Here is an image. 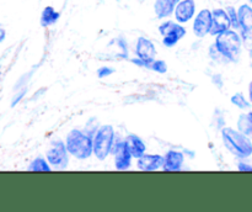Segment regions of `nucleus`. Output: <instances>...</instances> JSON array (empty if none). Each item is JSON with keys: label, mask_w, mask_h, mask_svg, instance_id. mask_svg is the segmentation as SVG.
Returning <instances> with one entry per match:
<instances>
[{"label": "nucleus", "mask_w": 252, "mask_h": 212, "mask_svg": "<svg viewBox=\"0 0 252 212\" xmlns=\"http://www.w3.org/2000/svg\"><path fill=\"white\" fill-rule=\"evenodd\" d=\"M25 91H26V90L21 91V93H20V95H19V96H16V98H15L14 100H12V104H11L12 106H15V105H16V104H17V101H20V100H21V98H22V96L25 95Z\"/></svg>", "instance_id": "nucleus-26"}, {"label": "nucleus", "mask_w": 252, "mask_h": 212, "mask_svg": "<svg viewBox=\"0 0 252 212\" xmlns=\"http://www.w3.org/2000/svg\"><path fill=\"white\" fill-rule=\"evenodd\" d=\"M185 157L179 150H169L164 157V165L162 170L164 172H179L184 165Z\"/></svg>", "instance_id": "nucleus-13"}, {"label": "nucleus", "mask_w": 252, "mask_h": 212, "mask_svg": "<svg viewBox=\"0 0 252 212\" xmlns=\"http://www.w3.org/2000/svg\"><path fill=\"white\" fill-rule=\"evenodd\" d=\"M116 133L111 125H103L96 131L93 137L94 142V154L97 159L103 160L112 153L115 145Z\"/></svg>", "instance_id": "nucleus-4"}, {"label": "nucleus", "mask_w": 252, "mask_h": 212, "mask_svg": "<svg viewBox=\"0 0 252 212\" xmlns=\"http://www.w3.org/2000/svg\"><path fill=\"white\" fill-rule=\"evenodd\" d=\"M126 142H127L128 148H129L133 158H137L138 159V158L144 155L145 152H147L145 143L143 142L142 138L138 137L137 135H129L127 138H126Z\"/></svg>", "instance_id": "nucleus-16"}, {"label": "nucleus", "mask_w": 252, "mask_h": 212, "mask_svg": "<svg viewBox=\"0 0 252 212\" xmlns=\"http://www.w3.org/2000/svg\"><path fill=\"white\" fill-rule=\"evenodd\" d=\"M238 169L240 172H252V164L246 162H240L238 164Z\"/></svg>", "instance_id": "nucleus-24"}, {"label": "nucleus", "mask_w": 252, "mask_h": 212, "mask_svg": "<svg viewBox=\"0 0 252 212\" xmlns=\"http://www.w3.org/2000/svg\"><path fill=\"white\" fill-rule=\"evenodd\" d=\"M180 0H155L154 11L158 19H166L175 12Z\"/></svg>", "instance_id": "nucleus-14"}, {"label": "nucleus", "mask_w": 252, "mask_h": 212, "mask_svg": "<svg viewBox=\"0 0 252 212\" xmlns=\"http://www.w3.org/2000/svg\"><path fill=\"white\" fill-rule=\"evenodd\" d=\"M5 37H6V31H5L4 27H2L1 25H0V43H1V42L4 41Z\"/></svg>", "instance_id": "nucleus-25"}, {"label": "nucleus", "mask_w": 252, "mask_h": 212, "mask_svg": "<svg viewBox=\"0 0 252 212\" xmlns=\"http://www.w3.org/2000/svg\"><path fill=\"white\" fill-rule=\"evenodd\" d=\"M135 52H137L138 58L143 59L148 64H152L155 61L157 56V48L154 43L147 37H139L137 39V46H135Z\"/></svg>", "instance_id": "nucleus-10"}, {"label": "nucleus", "mask_w": 252, "mask_h": 212, "mask_svg": "<svg viewBox=\"0 0 252 212\" xmlns=\"http://www.w3.org/2000/svg\"><path fill=\"white\" fill-rule=\"evenodd\" d=\"M238 128L240 132H243L244 135H248V136H252V122L249 117L248 113H243L240 115L238 120Z\"/></svg>", "instance_id": "nucleus-19"}, {"label": "nucleus", "mask_w": 252, "mask_h": 212, "mask_svg": "<svg viewBox=\"0 0 252 212\" xmlns=\"http://www.w3.org/2000/svg\"><path fill=\"white\" fill-rule=\"evenodd\" d=\"M221 138H223L224 145L234 155L243 159L251 157L252 141L248 135H244L243 132L235 131L234 128L224 127L221 128Z\"/></svg>", "instance_id": "nucleus-1"}, {"label": "nucleus", "mask_w": 252, "mask_h": 212, "mask_svg": "<svg viewBox=\"0 0 252 212\" xmlns=\"http://www.w3.org/2000/svg\"><path fill=\"white\" fill-rule=\"evenodd\" d=\"M249 98H250V101L252 103V80L250 81V85H249Z\"/></svg>", "instance_id": "nucleus-27"}, {"label": "nucleus", "mask_w": 252, "mask_h": 212, "mask_svg": "<svg viewBox=\"0 0 252 212\" xmlns=\"http://www.w3.org/2000/svg\"><path fill=\"white\" fill-rule=\"evenodd\" d=\"M46 158L48 163L58 169H64L69 163V152L66 149L65 143L62 140H54L51 143V147L47 150Z\"/></svg>", "instance_id": "nucleus-6"}, {"label": "nucleus", "mask_w": 252, "mask_h": 212, "mask_svg": "<svg viewBox=\"0 0 252 212\" xmlns=\"http://www.w3.org/2000/svg\"><path fill=\"white\" fill-rule=\"evenodd\" d=\"M159 32L162 36V43L165 47H174L186 35V29L180 22L169 21L162 22L159 26Z\"/></svg>", "instance_id": "nucleus-5"}, {"label": "nucleus", "mask_w": 252, "mask_h": 212, "mask_svg": "<svg viewBox=\"0 0 252 212\" xmlns=\"http://www.w3.org/2000/svg\"><path fill=\"white\" fill-rule=\"evenodd\" d=\"M213 25V14L211 10L203 9L196 15L193 21V32L197 37L202 38L206 35L211 34Z\"/></svg>", "instance_id": "nucleus-8"}, {"label": "nucleus", "mask_w": 252, "mask_h": 212, "mask_svg": "<svg viewBox=\"0 0 252 212\" xmlns=\"http://www.w3.org/2000/svg\"><path fill=\"white\" fill-rule=\"evenodd\" d=\"M150 69H153V71L160 74L166 73L167 71L166 62L161 61V59H157V61H154L152 64H150Z\"/></svg>", "instance_id": "nucleus-22"}, {"label": "nucleus", "mask_w": 252, "mask_h": 212, "mask_svg": "<svg viewBox=\"0 0 252 212\" xmlns=\"http://www.w3.org/2000/svg\"><path fill=\"white\" fill-rule=\"evenodd\" d=\"M248 115H249V117H250V120H251V122H252V112H249Z\"/></svg>", "instance_id": "nucleus-28"}, {"label": "nucleus", "mask_w": 252, "mask_h": 212, "mask_svg": "<svg viewBox=\"0 0 252 212\" xmlns=\"http://www.w3.org/2000/svg\"><path fill=\"white\" fill-rule=\"evenodd\" d=\"M217 51L221 54L224 59L229 62H238L241 53V37L235 30H228L218 35L216 39Z\"/></svg>", "instance_id": "nucleus-3"}, {"label": "nucleus", "mask_w": 252, "mask_h": 212, "mask_svg": "<svg viewBox=\"0 0 252 212\" xmlns=\"http://www.w3.org/2000/svg\"><path fill=\"white\" fill-rule=\"evenodd\" d=\"M213 14V25H212V36H218L223 32L231 29V21L225 9H214Z\"/></svg>", "instance_id": "nucleus-9"}, {"label": "nucleus", "mask_w": 252, "mask_h": 212, "mask_svg": "<svg viewBox=\"0 0 252 212\" xmlns=\"http://www.w3.org/2000/svg\"><path fill=\"white\" fill-rule=\"evenodd\" d=\"M225 10H226V12H228L229 17H230L231 27H233V29H235V30L240 29V24H239L238 10H236L234 6H226Z\"/></svg>", "instance_id": "nucleus-21"}, {"label": "nucleus", "mask_w": 252, "mask_h": 212, "mask_svg": "<svg viewBox=\"0 0 252 212\" xmlns=\"http://www.w3.org/2000/svg\"><path fill=\"white\" fill-rule=\"evenodd\" d=\"M30 172H51V164L44 158H34L29 167Z\"/></svg>", "instance_id": "nucleus-18"}, {"label": "nucleus", "mask_w": 252, "mask_h": 212, "mask_svg": "<svg viewBox=\"0 0 252 212\" xmlns=\"http://www.w3.org/2000/svg\"><path fill=\"white\" fill-rule=\"evenodd\" d=\"M59 17H61V14L53 6H46L42 10L41 25L44 27L52 26V25H54L58 21Z\"/></svg>", "instance_id": "nucleus-17"}, {"label": "nucleus", "mask_w": 252, "mask_h": 212, "mask_svg": "<svg viewBox=\"0 0 252 212\" xmlns=\"http://www.w3.org/2000/svg\"><path fill=\"white\" fill-rule=\"evenodd\" d=\"M175 19L180 24H187L196 15V1L194 0H180L175 9Z\"/></svg>", "instance_id": "nucleus-11"}, {"label": "nucleus", "mask_w": 252, "mask_h": 212, "mask_svg": "<svg viewBox=\"0 0 252 212\" xmlns=\"http://www.w3.org/2000/svg\"><path fill=\"white\" fill-rule=\"evenodd\" d=\"M66 149L69 154L78 159H88L94 154L93 137L80 130H71L65 140Z\"/></svg>", "instance_id": "nucleus-2"}, {"label": "nucleus", "mask_w": 252, "mask_h": 212, "mask_svg": "<svg viewBox=\"0 0 252 212\" xmlns=\"http://www.w3.org/2000/svg\"><path fill=\"white\" fill-rule=\"evenodd\" d=\"M112 153L115 154V167L117 170H127L132 163V153L126 141H120L113 145Z\"/></svg>", "instance_id": "nucleus-7"}, {"label": "nucleus", "mask_w": 252, "mask_h": 212, "mask_svg": "<svg viewBox=\"0 0 252 212\" xmlns=\"http://www.w3.org/2000/svg\"><path fill=\"white\" fill-rule=\"evenodd\" d=\"M249 1H250V2H251V4H252V0H249Z\"/></svg>", "instance_id": "nucleus-29"}, {"label": "nucleus", "mask_w": 252, "mask_h": 212, "mask_svg": "<svg viewBox=\"0 0 252 212\" xmlns=\"http://www.w3.org/2000/svg\"><path fill=\"white\" fill-rule=\"evenodd\" d=\"M115 73V69L111 68V67H101L97 69V76L98 78H106V76H110L111 74Z\"/></svg>", "instance_id": "nucleus-23"}, {"label": "nucleus", "mask_w": 252, "mask_h": 212, "mask_svg": "<svg viewBox=\"0 0 252 212\" xmlns=\"http://www.w3.org/2000/svg\"><path fill=\"white\" fill-rule=\"evenodd\" d=\"M230 100H231V104H233V105H235L236 107L241 108V110L250 108V106H251V104L246 100V98L241 93H236L235 95L231 96Z\"/></svg>", "instance_id": "nucleus-20"}, {"label": "nucleus", "mask_w": 252, "mask_h": 212, "mask_svg": "<svg viewBox=\"0 0 252 212\" xmlns=\"http://www.w3.org/2000/svg\"><path fill=\"white\" fill-rule=\"evenodd\" d=\"M239 24L243 34H251L252 32V6L249 4L240 5L238 9Z\"/></svg>", "instance_id": "nucleus-15"}, {"label": "nucleus", "mask_w": 252, "mask_h": 212, "mask_svg": "<svg viewBox=\"0 0 252 212\" xmlns=\"http://www.w3.org/2000/svg\"><path fill=\"white\" fill-rule=\"evenodd\" d=\"M164 165V157L160 154H147L138 158V168L143 172H155Z\"/></svg>", "instance_id": "nucleus-12"}]
</instances>
